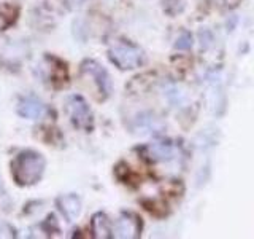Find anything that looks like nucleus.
<instances>
[{
  "label": "nucleus",
  "instance_id": "nucleus-1",
  "mask_svg": "<svg viewBox=\"0 0 254 239\" xmlns=\"http://www.w3.org/2000/svg\"><path fill=\"white\" fill-rule=\"evenodd\" d=\"M46 161L42 153L34 150H24L11 161V177L19 187H30L42 180Z\"/></svg>",
  "mask_w": 254,
  "mask_h": 239
},
{
  "label": "nucleus",
  "instance_id": "nucleus-4",
  "mask_svg": "<svg viewBox=\"0 0 254 239\" xmlns=\"http://www.w3.org/2000/svg\"><path fill=\"white\" fill-rule=\"evenodd\" d=\"M83 74L91 77L92 82L97 86V90L105 96H110L111 91H113V82H111V77L108 75V72L103 69L99 62L95 61H84L81 66Z\"/></svg>",
  "mask_w": 254,
  "mask_h": 239
},
{
  "label": "nucleus",
  "instance_id": "nucleus-3",
  "mask_svg": "<svg viewBox=\"0 0 254 239\" xmlns=\"http://www.w3.org/2000/svg\"><path fill=\"white\" fill-rule=\"evenodd\" d=\"M65 110L71 120V123H73L76 127L84 129V131L92 129V124H94L92 112L81 96H78V94L70 96L65 102Z\"/></svg>",
  "mask_w": 254,
  "mask_h": 239
},
{
  "label": "nucleus",
  "instance_id": "nucleus-13",
  "mask_svg": "<svg viewBox=\"0 0 254 239\" xmlns=\"http://www.w3.org/2000/svg\"><path fill=\"white\" fill-rule=\"evenodd\" d=\"M3 193H5V187H3L2 179H0V196H3Z\"/></svg>",
  "mask_w": 254,
  "mask_h": 239
},
{
  "label": "nucleus",
  "instance_id": "nucleus-8",
  "mask_svg": "<svg viewBox=\"0 0 254 239\" xmlns=\"http://www.w3.org/2000/svg\"><path fill=\"white\" fill-rule=\"evenodd\" d=\"M56 203L67 222H75L81 214V201L76 195H61Z\"/></svg>",
  "mask_w": 254,
  "mask_h": 239
},
{
  "label": "nucleus",
  "instance_id": "nucleus-2",
  "mask_svg": "<svg viewBox=\"0 0 254 239\" xmlns=\"http://www.w3.org/2000/svg\"><path fill=\"white\" fill-rule=\"evenodd\" d=\"M108 56L113 64L123 70L137 69L143 62V51L135 45L126 42H116L108 50Z\"/></svg>",
  "mask_w": 254,
  "mask_h": 239
},
{
  "label": "nucleus",
  "instance_id": "nucleus-9",
  "mask_svg": "<svg viewBox=\"0 0 254 239\" xmlns=\"http://www.w3.org/2000/svg\"><path fill=\"white\" fill-rule=\"evenodd\" d=\"M91 227H92V233L95 238H110L113 236V227L108 220V217L103 212H97L92 217L91 222Z\"/></svg>",
  "mask_w": 254,
  "mask_h": 239
},
{
  "label": "nucleus",
  "instance_id": "nucleus-5",
  "mask_svg": "<svg viewBox=\"0 0 254 239\" xmlns=\"http://www.w3.org/2000/svg\"><path fill=\"white\" fill-rule=\"evenodd\" d=\"M140 231H141V222L132 212H123L113 225L115 238H124V239L138 238Z\"/></svg>",
  "mask_w": 254,
  "mask_h": 239
},
{
  "label": "nucleus",
  "instance_id": "nucleus-11",
  "mask_svg": "<svg viewBox=\"0 0 254 239\" xmlns=\"http://www.w3.org/2000/svg\"><path fill=\"white\" fill-rule=\"evenodd\" d=\"M159 127H162V123L159 121L156 117H151V115H140L137 120H135V129L138 132H153L157 131Z\"/></svg>",
  "mask_w": 254,
  "mask_h": 239
},
{
  "label": "nucleus",
  "instance_id": "nucleus-10",
  "mask_svg": "<svg viewBox=\"0 0 254 239\" xmlns=\"http://www.w3.org/2000/svg\"><path fill=\"white\" fill-rule=\"evenodd\" d=\"M19 14V8L11 3L0 5V30H5L16 22Z\"/></svg>",
  "mask_w": 254,
  "mask_h": 239
},
{
  "label": "nucleus",
  "instance_id": "nucleus-7",
  "mask_svg": "<svg viewBox=\"0 0 254 239\" xmlns=\"http://www.w3.org/2000/svg\"><path fill=\"white\" fill-rule=\"evenodd\" d=\"M145 155L148 159L154 163H162V161H169L175 156V147L169 142H154V143H149L145 148Z\"/></svg>",
  "mask_w": 254,
  "mask_h": 239
},
{
  "label": "nucleus",
  "instance_id": "nucleus-12",
  "mask_svg": "<svg viewBox=\"0 0 254 239\" xmlns=\"http://www.w3.org/2000/svg\"><path fill=\"white\" fill-rule=\"evenodd\" d=\"M190 45H192V38H190V35L188 34V32H183V34L178 37L177 43H175V46H177V50H181V51L189 50Z\"/></svg>",
  "mask_w": 254,
  "mask_h": 239
},
{
  "label": "nucleus",
  "instance_id": "nucleus-6",
  "mask_svg": "<svg viewBox=\"0 0 254 239\" xmlns=\"http://www.w3.org/2000/svg\"><path fill=\"white\" fill-rule=\"evenodd\" d=\"M18 110L19 117L27 118V120H40L46 115V106L35 96H24L18 102Z\"/></svg>",
  "mask_w": 254,
  "mask_h": 239
}]
</instances>
